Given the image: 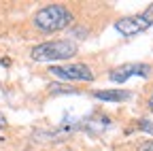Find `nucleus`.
I'll use <instances>...</instances> for the list:
<instances>
[{
  "instance_id": "obj_1",
  "label": "nucleus",
  "mask_w": 153,
  "mask_h": 151,
  "mask_svg": "<svg viewBox=\"0 0 153 151\" xmlns=\"http://www.w3.org/2000/svg\"><path fill=\"white\" fill-rule=\"evenodd\" d=\"M74 22L72 13L64 7V4H49L45 9H41L34 17L36 28H41L43 32H57L64 30Z\"/></svg>"
},
{
  "instance_id": "obj_2",
  "label": "nucleus",
  "mask_w": 153,
  "mask_h": 151,
  "mask_svg": "<svg viewBox=\"0 0 153 151\" xmlns=\"http://www.w3.org/2000/svg\"><path fill=\"white\" fill-rule=\"evenodd\" d=\"M76 53V45L72 41H49L32 47L30 55L34 62H55V60H68Z\"/></svg>"
},
{
  "instance_id": "obj_3",
  "label": "nucleus",
  "mask_w": 153,
  "mask_h": 151,
  "mask_svg": "<svg viewBox=\"0 0 153 151\" xmlns=\"http://www.w3.org/2000/svg\"><path fill=\"white\" fill-rule=\"evenodd\" d=\"M151 24H153V17L149 13H140V15H130V17L119 19L115 24V30L123 36H136V34L145 32Z\"/></svg>"
},
{
  "instance_id": "obj_4",
  "label": "nucleus",
  "mask_w": 153,
  "mask_h": 151,
  "mask_svg": "<svg viewBox=\"0 0 153 151\" xmlns=\"http://www.w3.org/2000/svg\"><path fill=\"white\" fill-rule=\"evenodd\" d=\"M51 74L60 79H68V81H94V72L87 64H55L49 68Z\"/></svg>"
},
{
  "instance_id": "obj_5",
  "label": "nucleus",
  "mask_w": 153,
  "mask_h": 151,
  "mask_svg": "<svg viewBox=\"0 0 153 151\" xmlns=\"http://www.w3.org/2000/svg\"><path fill=\"white\" fill-rule=\"evenodd\" d=\"M151 74V66L149 64H143V62H130V64H123V66H117L108 72V79L113 83H126L130 77H143L147 79Z\"/></svg>"
},
{
  "instance_id": "obj_6",
  "label": "nucleus",
  "mask_w": 153,
  "mask_h": 151,
  "mask_svg": "<svg viewBox=\"0 0 153 151\" xmlns=\"http://www.w3.org/2000/svg\"><path fill=\"white\" fill-rule=\"evenodd\" d=\"M132 96L128 89H100V91H94V98H98L102 102H123Z\"/></svg>"
},
{
  "instance_id": "obj_7",
  "label": "nucleus",
  "mask_w": 153,
  "mask_h": 151,
  "mask_svg": "<svg viewBox=\"0 0 153 151\" xmlns=\"http://www.w3.org/2000/svg\"><path fill=\"white\" fill-rule=\"evenodd\" d=\"M136 130H143V132H147V134H153V121H149V119H138V121H136Z\"/></svg>"
},
{
  "instance_id": "obj_8",
  "label": "nucleus",
  "mask_w": 153,
  "mask_h": 151,
  "mask_svg": "<svg viewBox=\"0 0 153 151\" xmlns=\"http://www.w3.org/2000/svg\"><path fill=\"white\" fill-rule=\"evenodd\" d=\"M140 151H153V141H149V143H145V145L140 147Z\"/></svg>"
},
{
  "instance_id": "obj_9",
  "label": "nucleus",
  "mask_w": 153,
  "mask_h": 151,
  "mask_svg": "<svg viewBox=\"0 0 153 151\" xmlns=\"http://www.w3.org/2000/svg\"><path fill=\"white\" fill-rule=\"evenodd\" d=\"M2 128H7V119H4L2 113H0V130H2Z\"/></svg>"
},
{
  "instance_id": "obj_10",
  "label": "nucleus",
  "mask_w": 153,
  "mask_h": 151,
  "mask_svg": "<svg viewBox=\"0 0 153 151\" xmlns=\"http://www.w3.org/2000/svg\"><path fill=\"white\" fill-rule=\"evenodd\" d=\"M149 104H151V109H153V98H151V102H149Z\"/></svg>"
}]
</instances>
